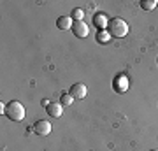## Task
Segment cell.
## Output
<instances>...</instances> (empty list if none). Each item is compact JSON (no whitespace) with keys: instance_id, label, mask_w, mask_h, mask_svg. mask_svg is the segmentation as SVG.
<instances>
[{"instance_id":"cell-1","label":"cell","mask_w":158,"mask_h":151,"mask_svg":"<svg viewBox=\"0 0 158 151\" xmlns=\"http://www.w3.org/2000/svg\"><path fill=\"white\" fill-rule=\"evenodd\" d=\"M107 30H109V34H111V37L121 39V37H125V35L128 34V25L121 18H113L107 25Z\"/></svg>"},{"instance_id":"cell-2","label":"cell","mask_w":158,"mask_h":151,"mask_svg":"<svg viewBox=\"0 0 158 151\" xmlns=\"http://www.w3.org/2000/svg\"><path fill=\"white\" fill-rule=\"evenodd\" d=\"M4 112H6V116L11 120V121H21L23 118H25V107H23L21 102L18 100H11L4 107Z\"/></svg>"},{"instance_id":"cell-3","label":"cell","mask_w":158,"mask_h":151,"mask_svg":"<svg viewBox=\"0 0 158 151\" xmlns=\"http://www.w3.org/2000/svg\"><path fill=\"white\" fill-rule=\"evenodd\" d=\"M34 132L40 137H46V135L51 134V123L48 120H37L34 123Z\"/></svg>"},{"instance_id":"cell-4","label":"cell","mask_w":158,"mask_h":151,"mask_svg":"<svg viewBox=\"0 0 158 151\" xmlns=\"http://www.w3.org/2000/svg\"><path fill=\"white\" fill-rule=\"evenodd\" d=\"M72 32H74V35H76V37H79V39H85V37H88V34H90V28H88V25H86L85 21H74Z\"/></svg>"},{"instance_id":"cell-5","label":"cell","mask_w":158,"mask_h":151,"mask_svg":"<svg viewBox=\"0 0 158 151\" xmlns=\"http://www.w3.org/2000/svg\"><path fill=\"white\" fill-rule=\"evenodd\" d=\"M70 95L74 97V99H77V100H81V99H85L86 93H88V88H86L83 83H76L70 86V91H69Z\"/></svg>"},{"instance_id":"cell-6","label":"cell","mask_w":158,"mask_h":151,"mask_svg":"<svg viewBox=\"0 0 158 151\" xmlns=\"http://www.w3.org/2000/svg\"><path fill=\"white\" fill-rule=\"evenodd\" d=\"M93 25H95L98 30H107V25H109V19L104 12H97L93 16Z\"/></svg>"},{"instance_id":"cell-7","label":"cell","mask_w":158,"mask_h":151,"mask_svg":"<svg viewBox=\"0 0 158 151\" xmlns=\"http://www.w3.org/2000/svg\"><path fill=\"white\" fill-rule=\"evenodd\" d=\"M46 111H48V114L53 118H60L63 112V106L62 104H58V102H49L48 106H46Z\"/></svg>"},{"instance_id":"cell-8","label":"cell","mask_w":158,"mask_h":151,"mask_svg":"<svg viewBox=\"0 0 158 151\" xmlns=\"http://www.w3.org/2000/svg\"><path fill=\"white\" fill-rule=\"evenodd\" d=\"M74 21L70 16H60L56 19V27L60 28V30H69V28H72Z\"/></svg>"},{"instance_id":"cell-9","label":"cell","mask_w":158,"mask_h":151,"mask_svg":"<svg viewBox=\"0 0 158 151\" xmlns=\"http://www.w3.org/2000/svg\"><path fill=\"white\" fill-rule=\"evenodd\" d=\"M114 90H118V91H125L127 90V86H128V81H127V78L125 76H118V78L114 79Z\"/></svg>"},{"instance_id":"cell-10","label":"cell","mask_w":158,"mask_h":151,"mask_svg":"<svg viewBox=\"0 0 158 151\" xmlns=\"http://www.w3.org/2000/svg\"><path fill=\"white\" fill-rule=\"evenodd\" d=\"M109 40H111L109 30H98V34H97V42H100V44H107Z\"/></svg>"},{"instance_id":"cell-11","label":"cell","mask_w":158,"mask_h":151,"mask_svg":"<svg viewBox=\"0 0 158 151\" xmlns=\"http://www.w3.org/2000/svg\"><path fill=\"white\" fill-rule=\"evenodd\" d=\"M156 0H141V7L144 11H153L155 7H156Z\"/></svg>"},{"instance_id":"cell-12","label":"cell","mask_w":158,"mask_h":151,"mask_svg":"<svg viewBox=\"0 0 158 151\" xmlns=\"http://www.w3.org/2000/svg\"><path fill=\"white\" fill-rule=\"evenodd\" d=\"M74 21H83V18H85V11L81 9V7H76L72 11V16H70Z\"/></svg>"},{"instance_id":"cell-13","label":"cell","mask_w":158,"mask_h":151,"mask_svg":"<svg viewBox=\"0 0 158 151\" xmlns=\"http://www.w3.org/2000/svg\"><path fill=\"white\" fill-rule=\"evenodd\" d=\"M72 100H74V97L70 95V93H63L62 99H60V104H62V106H70Z\"/></svg>"},{"instance_id":"cell-14","label":"cell","mask_w":158,"mask_h":151,"mask_svg":"<svg viewBox=\"0 0 158 151\" xmlns=\"http://www.w3.org/2000/svg\"><path fill=\"white\" fill-rule=\"evenodd\" d=\"M149 151H158V149H149Z\"/></svg>"},{"instance_id":"cell-15","label":"cell","mask_w":158,"mask_h":151,"mask_svg":"<svg viewBox=\"0 0 158 151\" xmlns=\"http://www.w3.org/2000/svg\"><path fill=\"white\" fill-rule=\"evenodd\" d=\"M156 63H158V58H156Z\"/></svg>"}]
</instances>
